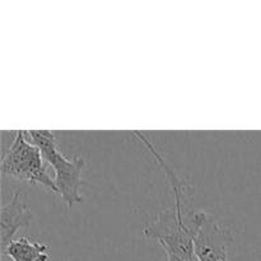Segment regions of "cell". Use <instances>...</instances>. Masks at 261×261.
I'll return each instance as SVG.
<instances>
[{"label": "cell", "instance_id": "cell-1", "mask_svg": "<svg viewBox=\"0 0 261 261\" xmlns=\"http://www.w3.org/2000/svg\"><path fill=\"white\" fill-rule=\"evenodd\" d=\"M31 142L40 148L42 157L53 167L58 194L68 208H73L82 201V170L84 158H66L60 152L55 134L50 130H30L27 132Z\"/></svg>", "mask_w": 261, "mask_h": 261}, {"label": "cell", "instance_id": "cell-2", "mask_svg": "<svg viewBox=\"0 0 261 261\" xmlns=\"http://www.w3.org/2000/svg\"><path fill=\"white\" fill-rule=\"evenodd\" d=\"M27 132L18 130L14 140L2 158V173L15 180L37 184L58 194L55 181L50 177L40 148L27 140Z\"/></svg>", "mask_w": 261, "mask_h": 261}, {"label": "cell", "instance_id": "cell-3", "mask_svg": "<svg viewBox=\"0 0 261 261\" xmlns=\"http://www.w3.org/2000/svg\"><path fill=\"white\" fill-rule=\"evenodd\" d=\"M233 237L227 228L204 212L200 227L194 240V250L199 261L228 260V250Z\"/></svg>", "mask_w": 261, "mask_h": 261}, {"label": "cell", "instance_id": "cell-4", "mask_svg": "<svg viewBox=\"0 0 261 261\" xmlns=\"http://www.w3.org/2000/svg\"><path fill=\"white\" fill-rule=\"evenodd\" d=\"M32 213L25 204V195L22 191H15L12 200L0 209V244L2 251L9 246L17 232L28 228L32 222Z\"/></svg>", "mask_w": 261, "mask_h": 261}, {"label": "cell", "instance_id": "cell-5", "mask_svg": "<svg viewBox=\"0 0 261 261\" xmlns=\"http://www.w3.org/2000/svg\"><path fill=\"white\" fill-rule=\"evenodd\" d=\"M47 251V245L22 236L10 242L3 254L12 261H48Z\"/></svg>", "mask_w": 261, "mask_h": 261}, {"label": "cell", "instance_id": "cell-6", "mask_svg": "<svg viewBox=\"0 0 261 261\" xmlns=\"http://www.w3.org/2000/svg\"><path fill=\"white\" fill-rule=\"evenodd\" d=\"M224 261H229V259L228 260H224Z\"/></svg>", "mask_w": 261, "mask_h": 261}]
</instances>
